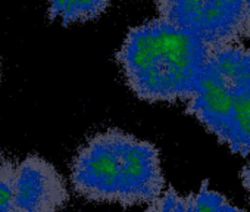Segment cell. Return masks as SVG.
I'll use <instances>...</instances> for the list:
<instances>
[{
  "mask_svg": "<svg viewBox=\"0 0 250 212\" xmlns=\"http://www.w3.org/2000/svg\"><path fill=\"white\" fill-rule=\"evenodd\" d=\"M74 191L122 208L149 205L167 189L158 148L118 128L93 136L71 165Z\"/></svg>",
  "mask_w": 250,
  "mask_h": 212,
  "instance_id": "cell-1",
  "label": "cell"
},
{
  "mask_svg": "<svg viewBox=\"0 0 250 212\" xmlns=\"http://www.w3.org/2000/svg\"><path fill=\"white\" fill-rule=\"evenodd\" d=\"M209 50L191 33L158 18L131 28L116 59L139 99L172 103L191 96Z\"/></svg>",
  "mask_w": 250,
  "mask_h": 212,
  "instance_id": "cell-2",
  "label": "cell"
},
{
  "mask_svg": "<svg viewBox=\"0 0 250 212\" xmlns=\"http://www.w3.org/2000/svg\"><path fill=\"white\" fill-rule=\"evenodd\" d=\"M187 102L193 115L232 153L250 156V49L213 47Z\"/></svg>",
  "mask_w": 250,
  "mask_h": 212,
  "instance_id": "cell-3",
  "label": "cell"
},
{
  "mask_svg": "<svg viewBox=\"0 0 250 212\" xmlns=\"http://www.w3.org/2000/svg\"><path fill=\"white\" fill-rule=\"evenodd\" d=\"M159 18L191 33L210 49L243 36L244 0H156Z\"/></svg>",
  "mask_w": 250,
  "mask_h": 212,
  "instance_id": "cell-4",
  "label": "cell"
},
{
  "mask_svg": "<svg viewBox=\"0 0 250 212\" xmlns=\"http://www.w3.org/2000/svg\"><path fill=\"white\" fill-rule=\"evenodd\" d=\"M69 190L53 164L28 155L15 167L17 212H66Z\"/></svg>",
  "mask_w": 250,
  "mask_h": 212,
  "instance_id": "cell-5",
  "label": "cell"
},
{
  "mask_svg": "<svg viewBox=\"0 0 250 212\" xmlns=\"http://www.w3.org/2000/svg\"><path fill=\"white\" fill-rule=\"evenodd\" d=\"M145 212H246L232 205L224 194L209 189L205 181L197 191L187 194L180 193L174 187H168L164 193L147 205Z\"/></svg>",
  "mask_w": 250,
  "mask_h": 212,
  "instance_id": "cell-6",
  "label": "cell"
},
{
  "mask_svg": "<svg viewBox=\"0 0 250 212\" xmlns=\"http://www.w3.org/2000/svg\"><path fill=\"white\" fill-rule=\"evenodd\" d=\"M49 15L63 25L87 22L100 17L112 0H47Z\"/></svg>",
  "mask_w": 250,
  "mask_h": 212,
  "instance_id": "cell-7",
  "label": "cell"
},
{
  "mask_svg": "<svg viewBox=\"0 0 250 212\" xmlns=\"http://www.w3.org/2000/svg\"><path fill=\"white\" fill-rule=\"evenodd\" d=\"M15 167L11 159L0 158V212H17Z\"/></svg>",
  "mask_w": 250,
  "mask_h": 212,
  "instance_id": "cell-8",
  "label": "cell"
},
{
  "mask_svg": "<svg viewBox=\"0 0 250 212\" xmlns=\"http://www.w3.org/2000/svg\"><path fill=\"white\" fill-rule=\"evenodd\" d=\"M243 34L250 40V0H244V12H243Z\"/></svg>",
  "mask_w": 250,
  "mask_h": 212,
  "instance_id": "cell-9",
  "label": "cell"
},
{
  "mask_svg": "<svg viewBox=\"0 0 250 212\" xmlns=\"http://www.w3.org/2000/svg\"><path fill=\"white\" fill-rule=\"evenodd\" d=\"M240 180H241V184L249 194V203H250V161L240 171Z\"/></svg>",
  "mask_w": 250,
  "mask_h": 212,
  "instance_id": "cell-10",
  "label": "cell"
},
{
  "mask_svg": "<svg viewBox=\"0 0 250 212\" xmlns=\"http://www.w3.org/2000/svg\"><path fill=\"white\" fill-rule=\"evenodd\" d=\"M0 74H2V68H0Z\"/></svg>",
  "mask_w": 250,
  "mask_h": 212,
  "instance_id": "cell-11",
  "label": "cell"
}]
</instances>
